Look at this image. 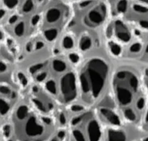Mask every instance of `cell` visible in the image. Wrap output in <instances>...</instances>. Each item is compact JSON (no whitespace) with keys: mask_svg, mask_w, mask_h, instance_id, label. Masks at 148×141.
Instances as JSON below:
<instances>
[{"mask_svg":"<svg viewBox=\"0 0 148 141\" xmlns=\"http://www.w3.org/2000/svg\"><path fill=\"white\" fill-rule=\"evenodd\" d=\"M72 13V3L67 0H47L40 12L38 32L56 46L69 24Z\"/></svg>","mask_w":148,"mask_h":141,"instance_id":"cell-4","label":"cell"},{"mask_svg":"<svg viewBox=\"0 0 148 141\" xmlns=\"http://www.w3.org/2000/svg\"><path fill=\"white\" fill-rule=\"evenodd\" d=\"M7 135L12 140H66V132L57 120L36 109L22 93L10 114Z\"/></svg>","mask_w":148,"mask_h":141,"instance_id":"cell-3","label":"cell"},{"mask_svg":"<svg viewBox=\"0 0 148 141\" xmlns=\"http://www.w3.org/2000/svg\"><path fill=\"white\" fill-rule=\"evenodd\" d=\"M109 93L125 124L140 131V123L148 102L141 65L114 60Z\"/></svg>","mask_w":148,"mask_h":141,"instance_id":"cell-1","label":"cell"},{"mask_svg":"<svg viewBox=\"0 0 148 141\" xmlns=\"http://www.w3.org/2000/svg\"><path fill=\"white\" fill-rule=\"evenodd\" d=\"M135 1L142 3V4H146V5H148V0H135Z\"/></svg>","mask_w":148,"mask_h":141,"instance_id":"cell-7","label":"cell"},{"mask_svg":"<svg viewBox=\"0 0 148 141\" xmlns=\"http://www.w3.org/2000/svg\"><path fill=\"white\" fill-rule=\"evenodd\" d=\"M141 72L143 84L148 98V64L141 65Z\"/></svg>","mask_w":148,"mask_h":141,"instance_id":"cell-5","label":"cell"},{"mask_svg":"<svg viewBox=\"0 0 148 141\" xmlns=\"http://www.w3.org/2000/svg\"><path fill=\"white\" fill-rule=\"evenodd\" d=\"M69 2H74V1H81V0H67Z\"/></svg>","mask_w":148,"mask_h":141,"instance_id":"cell-8","label":"cell"},{"mask_svg":"<svg viewBox=\"0 0 148 141\" xmlns=\"http://www.w3.org/2000/svg\"><path fill=\"white\" fill-rule=\"evenodd\" d=\"M114 67V59L108 49L77 59L79 108H92L108 94Z\"/></svg>","mask_w":148,"mask_h":141,"instance_id":"cell-2","label":"cell"},{"mask_svg":"<svg viewBox=\"0 0 148 141\" xmlns=\"http://www.w3.org/2000/svg\"><path fill=\"white\" fill-rule=\"evenodd\" d=\"M140 130L141 133H147L148 135V102L145 111L144 115H143V120H142L141 123H140Z\"/></svg>","mask_w":148,"mask_h":141,"instance_id":"cell-6","label":"cell"}]
</instances>
